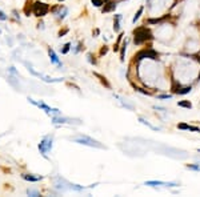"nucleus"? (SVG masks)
Segmentation results:
<instances>
[{"label": "nucleus", "mask_w": 200, "mask_h": 197, "mask_svg": "<svg viewBox=\"0 0 200 197\" xmlns=\"http://www.w3.org/2000/svg\"><path fill=\"white\" fill-rule=\"evenodd\" d=\"M134 43L136 45H140L143 44L144 41H148V40H152L153 36H152V32L149 31L147 27H139L134 31Z\"/></svg>", "instance_id": "nucleus-1"}, {"label": "nucleus", "mask_w": 200, "mask_h": 197, "mask_svg": "<svg viewBox=\"0 0 200 197\" xmlns=\"http://www.w3.org/2000/svg\"><path fill=\"white\" fill-rule=\"evenodd\" d=\"M157 52L152 48H148V49H142V51H139L136 55H135V60L136 61H140L143 59H152V60H156L157 59Z\"/></svg>", "instance_id": "nucleus-2"}, {"label": "nucleus", "mask_w": 200, "mask_h": 197, "mask_svg": "<svg viewBox=\"0 0 200 197\" xmlns=\"http://www.w3.org/2000/svg\"><path fill=\"white\" fill-rule=\"evenodd\" d=\"M48 11H49V7H48V4H45V3L36 1V3L32 5V12L36 15V16H44V15H47Z\"/></svg>", "instance_id": "nucleus-3"}, {"label": "nucleus", "mask_w": 200, "mask_h": 197, "mask_svg": "<svg viewBox=\"0 0 200 197\" xmlns=\"http://www.w3.org/2000/svg\"><path fill=\"white\" fill-rule=\"evenodd\" d=\"M75 141H77L79 144H84V145H89V146H96V148H103L102 144H99L96 140H92L88 136H79L75 139Z\"/></svg>", "instance_id": "nucleus-4"}, {"label": "nucleus", "mask_w": 200, "mask_h": 197, "mask_svg": "<svg viewBox=\"0 0 200 197\" xmlns=\"http://www.w3.org/2000/svg\"><path fill=\"white\" fill-rule=\"evenodd\" d=\"M48 139H49V137H45L43 141L40 142V145H39V149L41 150L44 154L47 153L48 150L52 148V140H48Z\"/></svg>", "instance_id": "nucleus-5"}, {"label": "nucleus", "mask_w": 200, "mask_h": 197, "mask_svg": "<svg viewBox=\"0 0 200 197\" xmlns=\"http://www.w3.org/2000/svg\"><path fill=\"white\" fill-rule=\"evenodd\" d=\"M146 185L149 186H157V185H165V186H178L175 183H164V181H147Z\"/></svg>", "instance_id": "nucleus-6"}, {"label": "nucleus", "mask_w": 200, "mask_h": 197, "mask_svg": "<svg viewBox=\"0 0 200 197\" xmlns=\"http://www.w3.org/2000/svg\"><path fill=\"white\" fill-rule=\"evenodd\" d=\"M115 8H116V3L107 1V3L104 4V8H103V13H106V12H111V11H115Z\"/></svg>", "instance_id": "nucleus-7"}, {"label": "nucleus", "mask_w": 200, "mask_h": 197, "mask_svg": "<svg viewBox=\"0 0 200 197\" xmlns=\"http://www.w3.org/2000/svg\"><path fill=\"white\" fill-rule=\"evenodd\" d=\"M169 18V15H165L163 18H159V19H148V24H159V23L164 22L165 19Z\"/></svg>", "instance_id": "nucleus-8"}, {"label": "nucleus", "mask_w": 200, "mask_h": 197, "mask_svg": "<svg viewBox=\"0 0 200 197\" xmlns=\"http://www.w3.org/2000/svg\"><path fill=\"white\" fill-rule=\"evenodd\" d=\"M48 53H49V57H51V61L54 63V64H58V65H60V61H59L58 56L55 55L54 49H51V48H49V51H48Z\"/></svg>", "instance_id": "nucleus-9"}, {"label": "nucleus", "mask_w": 200, "mask_h": 197, "mask_svg": "<svg viewBox=\"0 0 200 197\" xmlns=\"http://www.w3.org/2000/svg\"><path fill=\"white\" fill-rule=\"evenodd\" d=\"M94 75H95V76H96V77H99V79H100V81H102V84H104L107 88H111V84H109L108 81H107V79H106V77H104V76H103V75H100V73H98V72H95Z\"/></svg>", "instance_id": "nucleus-10"}, {"label": "nucleus", "mask_w": 200, "mask_h": 197, "mask_svg": "<svg viewBox=\"0 0 200 197\" xmlns=\"http://www.w3.org/2000/svg\"><path fill=\"white\" fill-rule=\"evenodd\" d=\"M120 19H121V15H116L115 16V22H113V29H115V32H117L120 29Z\"/></svg>", "instance_id": "nucleus-11"}, {"label": "nucleus", "mask_w": 200, "mask_h": 197, "mask_svg": "<svg viewBox=\"0 0 200 197\" xmlns=\"http://www.w3.org/2000/svg\"><path fill=\"white\" fill-rule=\"evenodd\" d=\"M179 107H182V108H187V109H191L192 108V104L188 101V100H183V101H179L178 103Z\"/></svg>", "instance_id": "nucleus-12"}, {"label": "nucleus", "mask_w": 200, "mask_h": 197, "mask_svg": "<svg viewBox=\"0 0 200 197\" xmlns=\"http://www.w3.org/2000/svg\"><path fill=\"white\" fill-rule=\"evenodd\" d=\"M143 11H144V8H143V7H140V8H139V11L136 12V13H135L134 19H132V23H134V24H135V23H136V22H138L139 19H140V16H142Z\"/></svg>", "instance_id": "nucleus-13"}, {"label": "nucleus", "mask_w": 200, "mask_h": 197, "mask_svg": "<svg viewBox=\"0 0 200 197\" xmlns=\"http://www.w3.org/2000/svg\"><path fill=\"white\" fill-rule=\"evenodd\" d=\"M182 88V85H180V83H178V81L172 80V92L174 93H178V91Z\"/></svg>", "instance_id": "nucleus-14"}, {"label": "nucleus", "mask_w": 200, "mask_h": 197, "mask_svg": "<svg viewBox=\"0 0 200 197\" xmlns=\"http://www.w3.org/2000/svg\"><path fill=\"white\" fill-rule=\"evenodd\" d=\"M191 89H192L191 87H183V88H180V89L178 91V95H187V93L191 92Z\"/></svg>", "instance_id": "nucleus-15"}, {"label": "nucleus", "mask_w": 200, "mask_h": 197, "mask_svg": "<svg viewBox=\"0 0 200 197\" xmlns=\"http://www.w3.org/2000/svg\"><path fill=\"white\" fill-rule=\"evenodd\" d=\"M125 47H127V41L123 43V47H121V51H120V60L124 61V56H125Z\"/></svg>", "instance_id": "nucleus-16"}, {"label": "nucleus", "mask_w": 200, "mask_h": 197, "mask_svg": "<svg viewBox=\"0 0 200 197\" xmlns=\"http://www.w3.org/2000/svg\"><path fill=\"white\" fill-rule=\"evenodd\" d=\"M178 128H179V129H183V131H189V125L184 124V123H180V124H178Z\"/></svg>", "instance_id": "nucleus-17"}, {"label": "nucleus", "mask_w": 200, "mask_h": 197, "mask_svg": "<svg viewBox=\"0 0 200 197\" xmlns=\"http://www.w3.org/2000/svg\"><path fill=\"white\" fill-rule=\"evenodd\" d=\"M140 123H142V124H144V125H147V127H149V128H151V129H155V131H156V129H157V131H159V128H156V127H153V125H151V124H149V123H147V121H144V120H143V119H140Z\"/></svg>", "instance_id": "nucleus-18"}, {"label": "nucleus", "mask_w": 200, "mask_h": 197, "mask_svg": "<svg viewBox=\"0 0 200 197\" xmlns=\"http://www.w3.org/2000/svg\"><path fill=\"white\" fill-rule=\"evenodd\" d=\"M24 179L26 180H28V181H39L40 180V177H33V176H24Z\"/></svg>", "instance_id": "nucleus-19"}, {"label": "nucleus", "mask_w": 200, "mask_h": 197, "mask_svg": "<svg viewBox=\"0 0 200 197\" xmlns=\"http://www.w3.org/2000/svg\"><path fill=\"white\" fill-rule=\"evenodd\" d=\"M123 33H120L119 35V39H117V43L115 44V47H113V49H115V51H119V43H120V40H121V39H123Z\"/></svg>", "instance_id": "nucleus-20"}, {"label": "nucleus", "mask_w": 200, "mask_h": 197, "mask_svg": "<svg viewBox=\"0 0 200 197\" xmlns=\"http://www.w3.org/2000/svg\"><path fill=\"white\" fill-rule=\"evenodd\" d=\"M91 1L95 7H102L103 5V0H91Z\"/></svg>", "instance_id": "nucleus-21"}, {"label": "nucleus", "mask_w": 200, "mask_h": 197, "mask_svg": "<svg viewBox=\"0 0 200 197\" xmlns=\"http://www.w3.org/2000/svg\"><path fill=\"white\" fill-rule=\"evenodd\" d=\"M135 87V85H134ZM135 89H136V91H139V92H142V93H144V95H151V92H148V91H144V89H143V88H139V87H135Z\"/></svg>", "instance_id": "nucleus-22"}, {"label": "nucleus", "mask_w": 200, "mask_h": 197, "mask_svg": "<svg viewBox=\"0 0 200 197\" xmlns=\"http://www.w3.org/2000/svg\"><path fill=\"white\" fill-rule=\"evenodd\" d=\"M69 47H71V44H69V43H67L66 45H64V48H63V51H62V53H67V52L69 51Z\"/></svg>", "instance_id": "nucleus-23"}, {"label": "nucleus", "mask_w": 200, "mask_h": 197, "mask_svg": "<svg viewBox=\"0 0 200 197\" xmlns=\"http://www.w3.org/2000/svg\"><path fill=\"white\" fill-rule=\"evenodd\" d=\"M187 168H188V169H193V171H200V167H199V165H188Z\"/></svg>", "instance_id": "nucleus-24"}, {"label": "nucleus", "mask_w": 200, "mask_h": 197, "mask_svg": "<svg viewBox=\"0 0 200 197\" xmlns=\"http://www.w3.org/2000/svg\"><path fill=\"white\" fill-rule=\"evenodd\" d=\"M159 100H163V98H171V95H159L157 96Z\"/></svg>", "instance_id": "nucleus-25"}, {"label": "nucleus", "mask_w": 200, "mask_h": 197, "mask_svg": "<svg viewBox=\"0 0 200 197\" xmlns=\"http://www.w3.org/2000/svg\"><path fill=\"white\" fill-rule=\"evenodd\" d=\"M107 51H108V48H107L106 45H104V47H103L102 49H100V55H106V53H107Z\"/></svg>", "instance_id": "nucleus-26"}, {"label": "nucleus", "mask_w": 200, "mask_h": 197, "mask_svg": "<svg viewBox=\"0 0 200 197\" xmlns=\"http://www.w3.org/2000/svg\"><path fill=\"white\" fill-rule=\"evenodd\" d=\"M189 131H192V132H200V129L197 127H192V125H189Z\"/></svg>", "instance_id": "nucleus-27"}, {"label": "nucleus", "mask_w": 200, "mask_h": 197, "mask_svg": "<svg viewBox=\"0 0 200 197\" xmlns=\"http://www.w3.org/2000/svg\"><path fill=\"white\" fill-rule=\"evenodd\" d=\"M67 32H68V29H64V31H60V32H59V36L62 37V36H63V35H66V33H67Z\"/></svg>", "instance_id": "nucleus-28"}, {"label": "nucleus", "mask_w": 200, "mask_h": 197, "mask_svg": "<svg viewBox=\"0 0 200 197\" xmlns=\"http://www.w3.org/2000/svg\"><path fill=\"white\" fill-rule=\"evenodd\" d=\"M28 194H35V196H39V193L35 192V190H28Z\"/></svg>", "instance_id": "nucleus-29"}, {"label": "nucleus", "mask_w": 200, "mask_h": 197, "mask_svg": "<svg viewBox=\"0 0 200 197\" xmlns=\"http://www.w3.org/2000/svg\"><path fill=\"white\" fill-rule=\"evenodd\" d=\"M196 57H197V60L200 61V57H199V56H196ZM197 80H200V73H199V76H197Z\"/></svg>", "instance_id": "nucleus-30"}, {"label": "nucleus", "mask_w": 200, "mask_h": 197, "mask_svg": "<svg viewBox=\"0 0 200 197\" xmlns=\"http://www.w3.org/2000/svg\"><path fill=\"white\" fill-rule=\"evenodd\" d=\"M107 1H108V0H104V3H107Z\"/></svg>", "instance_id": "nucleus-31"}, {"label": "nucleus", "mask_w": 200, "mask_h": 197, "mask_svg": "<svg viewBox=\"0 0 200 197\" xmlns=\"http://www.w3.org/2000/svg\"><path fill=\"white\" fill-rule=\"evenodd\" d=\"M197 150H199V153H200V149H197Z\"/></svg>", "instance_id": "nucleus-32"}]
</instances>
